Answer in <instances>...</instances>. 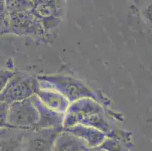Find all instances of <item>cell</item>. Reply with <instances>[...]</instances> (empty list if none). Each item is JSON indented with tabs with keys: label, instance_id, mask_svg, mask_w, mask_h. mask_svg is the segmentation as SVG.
<instances>
[{
	"label": "cell",
	"instance_id": "6da1fadb",
	"mask_svg": "<svg viewBox=\"0 0 152 151\" xmlns=\"http://www.w3.org/2000/svg\"><path fill=\"white\" fill-rule=\"evenodd\" d=\"M117 120H123L124 116L94 100L83 98L70 104L64 114L63 128L82 125L102 131L107 138L132 137V132L118 126Z\"/></svg>",
	"mask_w": 152,
	"mask_h": 151
},
{
	"label": "cell",
	"instance_id": "7a4b0ae2",
	"mask_svg": "<svg viewBox=\"0 0 152 151\" xmlns=\"http://www.w3.org/2000/svg\"><path fill=\"white\" fill-rule=\"evenodd\" d=\"M40 88H50L61 94L69 103L83 98H90L110 109V101L101 91H95L80 79L62 74L39 75L37 77Z\"/></svg>",
	"mask_w": 152,
	"mask_h": 151
},
{
	"label": "cell",
	"instance_id": "3957f363",
	"mask_svg": "<svg viewBox=\"0 0 152 151\" xmlns=\"http://www.w3.org/2000/svg\"><path fill=\"white\" fill-rule=\"evenodd\" d=\"M7 33L30 36H44L42 23L30 10V1H5Z\"/></svg>",
	"mask_w": 152,
	"mask_h": 151
},
{
	"label": "cell",
	"instance_id": "277c9868",
	"mask_svg": "<svg viewBox=\"0 0 152 151\" xmlns=\"http://www.w3.org/2000/svg\"><path fill=\"white\" fill-rule=\"evenodd\" d=\"M39 88L40 85L37 77L16 71L0 92V101L11 104L27 99L36 95Z\"/></svg>",
	"mask_w": 152,
	"mask_h": 151
},
{
	"label": "cell",
	"instance_id": "5b68a950",
	"mask_svg": "<svg viewBox=\"0 0 152 151\" xmlns=\"http://www.w3.org/2000/svg\"><path fill=\"white\" fill-rule=\"evenodd\" d=\"M39 120V116L32 97L9 104L8 128L30 131L36 128Z\"/></svg>",
	"mask_w": 152,
	"mask_h": 151
},
{
	"label": "cell",
	"instance_id": "8992f818",
	"mask_svg": "<svg viewBox=\"0 0 152 151\" xmlns=\"http://www.w3.org/2000/svg\"><path fill=\"white\" fill-rule=\"evenodd\" d=\"M54 1H30V10L39 20L44 30L53 28L61 22L62 10L58 3Z\"/></svg>",
	"mask_w": 152,
	"mask_h": 151
},
{
	"label": "cell",
	"instance_id": "52a82bcc",
	"mask_svg": "<svg viewBox=\"0 0 152 151\" xmlns=\"http://www.w3.org/2000/svg\"><path fill=\"white\" fill-rule=\"evenodd\" d=\"M63 128H44L27 131L24 151H52L55 138Z\"/></svg>",
	"mask_w": 152,
	"mask_h": 151
},
{
	"label": "cell",
	"instance_id": "ba28073f",
	"mask_svg": "<svg viewBox=\"0 0 152 151\" xmlns=\"http://www.w3.org/2000/svg\"><path fill=\"white\" fill-rule=\"evenodd\" d=\"M32 98L39 116V120L34 130L44 128H63L64 114L57 113L45 107L36 95H33Z\"/></svg>",
	"mask_w": 152,
	"mask_h": 151
},
{
	"label": "cell",
	"instance_id": "9c48e42d",
	"mask_svg": "<svg viewBox=\"0 0 152 151\" xmlns=\"http://www.w3.org/2000/svg\"><path fill=\"white\" fill-rule=\"evenodd\" d=\"M27 131L5 128L0 130V151H24Z\"/></svg>",
	"mask_w": 152,
	"mask_h": 151
},
{
	"label": "cell",
	"instance_id": "30bf717a",
	"mask_svg": "<svg viewBox=\"0 0 152 151\" xmlns=\"http://www.w3.org/2000/svg\"><path fill=\"white\" fill-rule=\"evenodd\" d=\"M36 95L45 107L61 114H65L70 104L58 91L50 88H39Z\"/></svg>",
	"mask_w": 152,
	"mask_h": 151
},
{
	"label": "cell",
	"instance_id": "8fae6325",
	"mask_svg": "<svg viewBox=\"0 0 152 151\" xmlns=\"http://www.w3.org/2000/svg\"><path fill=\"white\" fill-rule=\"evenodd\" d=\"M63 130L82 139L86 143L89 147H99L107 138L105 134L102 131L82 125H76L68 128H64Z\"/></svg>",
	"mask_w": 152,
	"mask_h": 151
},
{
	"label": "cell",
	"instance_id": "7c38bea8",
	"mask_svg": "<svg viewBox=\"0 0 152 151\" xmlns=\"http://www.w3.org/2000/svg\"><path fill=\"white\" fill-rule=\"evenodd\" d=\"M87 148L85 141L62 129L54 141L52 151H85Z\"/></svg>",
	"mask_w": 152,
	"mask_h": 151
},
{
	"label": "cell",
	"instance_id": "4fadbf2b",
	"mask_svg": "<svg viewBox=\"0 0 152 151\" xmlns=\"http://www.w3.org/2000/svg\"><path fill=\"white\" fill-rule=\"evenodd\" d=\"M132 138H106L100 147L106 151H132L133 147Z\"/></svg>",
	"mask_w": 152,
	"mask_h": 151
},
{
	"label": "cell",
	"instance_id": "5bb4252c",
	"mask_svg": "<svg viewBox=\"0 0 152 151\" xmlns=\"http://www.w3.org/2000/svg\"><path fill=\"white\" fill-rule=\"evenodd\" d=\"M15 72L16 71L13 70L10 67L0 70V92L3 90L8 82L15 75Z\"/></svg>",
	"mask_w": 152,
	"mask_h": 151
},
{
	"label": "cell",
	"instance_id": "9a60e30c",
	"mask_svg": "<svg viewBox=\"0 0 152 151\" xmlns=\"http://www.w3.org/2000/svg\"><path fill=\"white\" fill-rule=\"evenodd\" d=\"M9 107V104L0 101V130L8 128L7 120H8Z\"/></svg>",
	"mask_w": 152,
	"mask_h": 151
},
{
	"label": "cell",
	"instance_id": "2e32d148",
	"mask_svg": "<svg viewBox=\"0 0 152 151\" xmlns=\"http://www.w3.org/2000/svg\"><path fill=\"white\" fill-rule=\"evenodd\" d=\"M0 33H7L6 29V5L5 1L0 0Z\"/></svg>",
	"mask_w": 152,
	"mask_h": 151
},
{
	"label": "cell",
	"instance_id": "e0dca14e",
	"mask_svg": "<svg viewBox=\"0 0 152 151\" xmlns=\"http://www.w3.org/2000/svg\"><path fill=\"white\" fill-rule=\"evenodd\" d=\"M85 151H106L104 149L101 148L100 147H89L87 148Z\"/></svg>",
	"mask_w": 152,
	"mask_h": 151
},
{
	"label": "cell",
	"instance_id": "ac0fdd59",
	"mask_svg": "<svg viewBox=\"0 0 152 151\" xmlns=\"http://www.w3.org/2000/svg\"><path fill=\"white\" fill-rule=\"evenodd\" d=\"M0 34H1V33H0Z\"/></svg>",
	"mask_w": 152,
	"mask_h": 151
}]
</instances>
